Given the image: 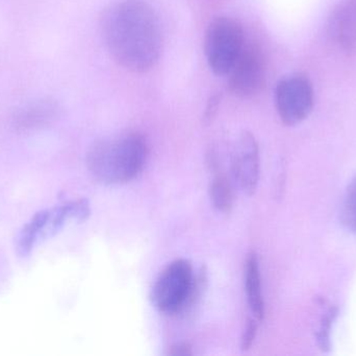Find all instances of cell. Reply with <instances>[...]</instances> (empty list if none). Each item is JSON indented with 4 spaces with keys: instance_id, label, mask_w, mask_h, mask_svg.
<instances>
[{
    "instance_id": "6da1fadb",
    "label": "cell",
    "mask_w": 356,
    "mask_h": 356,
    "mask_svg": "<svg viewBox=\"0 0 356 356\" xmlns=\"http://www.w3.org/2000/svg\"><path fill=\"white\" fill-rule=\"evenodd\" d=\"M100 31L112 58L127 70L146 72L160 60V20L144 0H122L106 8L100 19Z\"/></svg>"
},
{
    "instance_id": "7a4b0ae2",
    "label": "cell",
    "mask_w": 356,
    "mask_h": 356,
    "mask_svg": "<svg viewBox=\"0 0 356 356\" xmlns=\"http://www.w3.org/2000/svg\"><path fill=\"white\" fill-rule=\"evenodd\" d=\"M147 157L143 136L129 132L95 142L88 152L87 165L94 179L116 185L137 178L145 167Z\"/></svg>"
},
{
    "instance_id": "3957f363",
    "label": "cell",
    "mask_w": 356,
    "mask_h": 356,
    "mask_svg": "<svg viewBox=\"0 0 356 356\" xmlns=\"http://www.w3.org/2000/svg\"><path fill=\"white\" fill-rule=\"evenodd\" d=\"M192 265L186 259L169 263L159 276L152 288V299L156 309L166 315H175L188 307L199 295Z\"/></svg>"
},
{
    "instance_id": "277c9868",
    "label": "cell",
    "mask_w": 356,
    "mask_h": 356,
    "mask_svg": "<svg viewBox=\"0 0 356 356\" xmlns=\"http://www.w3.org/2000/svg\"><path fill=\"white\" fill-rule=\"evenodd\" d=\"M245 45L242 25L230 17H218L209 23L204 52L209 68L217 75H227Z\"/></svg>"
},
{
    "instance_id": "5b68a950",
    "label": "cell",
    "mask_w": 356,
    "mask_h": 356,
    "mask_svg": "<svg viewBox=\"0 0 356 356\" xmlns=\"http://www.w3.org/2000/svg\"><path fill=\"white\" fill-rule=\"evenodd\" d=\"M278 115L286 125L302 123L314 108V89L309 77L291 75L278 82L275 90Z\"/></svg>"
},
{
    "instance_id": "8992f818",
    "label": "cell",
    "mask_w": 356,
    "mask_h": 356,
    "mask_svg": "<svg viewBox=\"0 0 356 356\" xmlns=\"http://www.w3.org/2000/svg\"><path fill=\"white\" fill-rule=\"evenodd\" d=\"M228 75V86L232 94L241 98H251L265 86L266 62L257 46L244 45Z\"/></svg>"
},
{
    "instance_id": "52a82bcc",
    "label": "cell",
    "mask_w": 356,
    "mask_h": 356,
    "mask_svg": "<svg viewBox=\"0 0 356 356\" xmlns=\"http://www.w3.org/2000/svg\"><path fill=\"white\" fill-rule=\"evenodd\" d=\"M232 175L245 194H255L259 180V148L254 136L249 132H242L234 142Z\"/></svg>"
},
{
    "instance_id": "ba28073f",
    "label": "cell",
    "mask_w": 356,
    "mask_h": 356,
    "mask_svg": "<svg viewBox=\"0 0 356 356\" xmlns=\"http://www.w3.org/2000/svg\"><path fill=\"white\" fill-rule=\"evenodd\" d=\"M244 281L247 302L251 314L257 321H263L265 317V302H264L263 288H261L259 261L254 252H251L247 257L246 263H245Z\"/></svg>"
},
{
    "instance_id": "9c48e42d",
    "label": "cell",
    "mask_w": 356,
    "mask_h": 356,
    "mask_svg": "<svg viewBox=\"0 0 356 356\" xmlns=\"http://www.w3.org/2000/svg\"><path fill=\"white\" fill-rule=\"evenodd\" d=\"M332 35L345 48L356 47V6L340 8L330 24Z\"/></svg>"
},
{
    "instance_id": "30bf717a",
    "label": "cell",
    "mask_w": 356,
    "mask_h": 356,
    "mask_svg": "<svg viewBox=\"0 0 356 356\" xmlns=\"http://www.w3.org/2000/svg\"><path fill=\"white\" fill-rule=\"evenodd\" d=\"M49 210L40 211L31 217V221L22 228L17 238V251L21 256H27L35 247V242L44 236Z\"/></svg>"
},
{
    "instance_id": "8fae6325",
    "label": "cell",
    "mask_w": 356,
    "mask_h": 356,
    "mask_svg": "<svg viewBox=\"0 0 356 356\" xmlns=\"http://www.w3.org/2000/svg\"><path fill=\"white\" fill-rule=\"evenodd\" d=\"M56 114V105L51 102H39L25 109L18 117L19 127L23 129L40 127L49 123Z\"/></svg>"
},
{
    "instance_id": "7c38bea8",
    "label": "cell",
    "mask_w": 356,
    "mask_h": 356,
    "mask_svg": "<svg viewBox=\"0 0 356 356\" xmlns=\"http://www.w3.org/2000/svg\"><path fill=\"white\" fill-rule=\"evenodd\" d=\"M213 207L222 213H229L234 205V190L232 182L226 176H215L209 188Z\"/></svg>"
},
{
    "instance_id": "4fadbf2b",
    "label": "cell",
    "mask_w": 356,
    "mask_h": 356,
    "mask_svg": "<svg viewBox=\"0 0 356 356\" xmlns=\"http://www.w3.org/2000/svg\"><path fill=\"white\" fill-rule=\"evenodd\" d=\"M341 221L349 232L356 234V176L345 192L341 208Z\"/></svg>"
},
{
    "instance_id": "5bb4252c",
    "label": "cell",
    "mask_w": 356,
    "mask_h": 356,
    "mask_svg": "<svg viewBox=\"0 0 356 356\" xmlns=\"http://www.w3.org/2000/svg\"><path fill=\"white\" fill-rule=\"evenodd\" d=\"M337 317V309H332L324 316L318 332V342L323 350H327L330 347V330Z\"/></svg>"
},
{
    "instance_id": "9a60e30c",
    "label": "cell",
    "mask_w": 356,
    "mask_h": 356,
    "mask_svg": "<svg viewBox=\"0 0 356 356\" xmlns=\"http://www.w3.org/2000/svg\"><path fill=\"white\" fill-rule=\"evenodd\" d=\"M257 320L255 318L249 319L247 322L246 327H245L244 332H243L242 344H241L243 351L249 350L252 346L253 342H254L257 332Z\"/></svg>"
},
{
    "instance_id": "2e32d148",
    "label": "cell",
    "mask_w": 356,
    "mask_h": 356,
    "mask_svg": "<svg viewBox=\"0 0 356 356\" xmlns=\"http://www.w3.org/2000/svg\"><path fill=\"white\" fill-rule=\"evenodd\" d=\"M192 355V348L186 344L177 345L169 351V355L173 356H188Z\"/></svg>"
},
{
    "instance_id": "e0dca14e",
    "label": "cell",
    "mask_w": 356,
    "mask_h": 356,
    "mask_svg": "<svg viewBox=\"0 0 356 356\" xmlns=\"http://www.w3.org/2000/svg\"><path fill=\"white\" fill-rule=\"evenodd\" d=\"M218 100L213 98L209 102V107H207V112H205V119H211L213 116V113L217 110Z\"/></svg>"
}]
</instances>
